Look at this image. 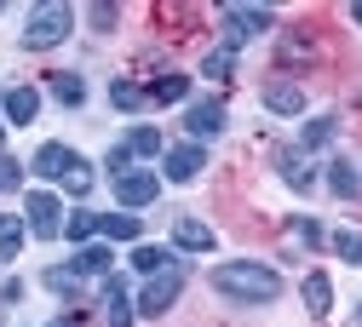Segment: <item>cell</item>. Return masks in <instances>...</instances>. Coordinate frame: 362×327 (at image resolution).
Returning a JSON list of instances; mask_svg holds the SVG:
<instances>
[{
    "instance_id": "d590c367",
    "label": "cell",
    "mask_w": 362,
    "mask_h": 327,
    "mask_svg": "<svg viewBox=\"0 0 362 327\" xmlns=\"http://www.w3.org/2000/svg\"><path fill=\"white\" fill-rule=\"evenodd\" d=\"M52 327H75V321H69V316H64V321H52Z\"/></svg>"
},
{
    "instance_id": "8fae6325",
    "label": "cell",
    "mask_w": 362,
    "mask_h": 327,
    "mask_svg": "<svg viewBox=\"0 0 362 327\" xmlns=\"http://www.w3.org/2000/svg\"><path fill=\"white\" fill-rule=\"evenodd\" d=\"M104 316H110V327H127V321H132V299H127V282H121V275L104 282Z\"/></svg>"
},
{
    "instance_id": "4fadbf2b",
    "label": "cell",
    "mask_w": 362,
    "mask_h": 327,
    "mask_svg": "<svg viewBox=\"0 0 362 327\" xmlns=\"http://www.w3.org/2000/svg\"><path fill=\"white\" fill-rule=\"evenodd\" d=\"M305 310H310V316H328V310H334V282H328L322 270L305 275Z\"/></svg>"
},
{
    "instance_id": "277c9868",
    "label": "cell",
    "mask_w": 362,
    "mask_h": 327,
    "mask_svg": "<svg viewBox=\"0 0 362 327\" xmlns=\"http://www.w3.org/2000/svg\"><path fill=\"white\" fill-rule=\"evenodd\" d=\"M29 218H23V230H29V236H40V242H52V236H64V207H58V196H47V190H35L29 196V207H23Z\"/></svg>"
},
{
    "instance_id": "d6a6232c",
    "label": "cell",
    "mask_w": 362,
    "mask_h": 327,
    "mask_svg": "<svg viewBox=\"0 0 362 327\" xmlns=\"http://www.w3.org/2000/svg\"><path fill=\"white\" fill-rule=\"evenodd\" d=\"M293 242H305V247H316V242H322V230H316L310 218H299V224H293Z\"/></svg>"
},
{
    "instance_id": "cb8c5ba5",
    "label": "cell",
    "mask_w": 362,
    "mask_h": 327,
    "mask_svg": "<svg viewBox=\"0 0 362 327\" xmlns=\"http://www.w3.org/2000/svg\"><path fill=\"white\" fill-rule=\"evenodd\" d=\"M334 138H339V121H310L305 126V150H328Z\"/></svg>"
},
{
    "instance_id": "8d00e7d4",
    "label": "cell",
    "mask_w": 362,
    "mask_h": 327,
    "mask_svg": "<svg viewBox=\"0 0 362 327\" xmlns=\"http://www.w3.org/2000/svg\"><path fill=\"white\" fill-rule=\"evenodd\" d=\"M0 144H6V121H0Z\"/></svg>"
},
{
    "instance_id": "7402d4cb",
    "label": "cell",
    "mask_w": 362,
    "mask_h": 327,
    "mask_svg": "<svg viewBox=\"0 0 362 327\" xmlns=\"http://www.w3.org/2000/svg\"><path fill=\"white\" fill-rule=\"evenodd\" d=\"M40 282H47L58 299H75V293H81V275H75V270H64V264H58V270H47Z\"/></svg>"
},
{
    "instance_id": "2e32d148",
    "label": "cell",
    "mask_w": 362,
    "mask_h": 327,
    "mask_svg": "<svg viewBox=\"0 0 362 327\" xmlns=\"http://www.w3.org/2000/svg\"><path fill=\"white\" fill-rule=\"evenodd\" d=\"M110 247H98V242H86L81 253H75V275H110Z\"/></svg>"
},
{
    "instance_id": "5bb4252c",
    "label": "cell",
    "mask_w": 362,
    "mask_h": 327,
    "mask_svg": "<svg viewBox=\"0 0 362 327\" xmlns=\"http://www.w3.org/2000/svg\"><path fill=\"white\" fill-rule=\"evenodd\" d=\"M35 109H40V92H35V86H12V92H6V121L29 126V121H35Z\"/></svg>"
},
{
    "instance_id": "4dcf8cb0",
    "label": "cell",
    "mask_w": 362,
    "mask_h": 327,
    "mask_svg": "<svg viewBox=\"0 0 362 327\" xmlns=\"http://www.w3.org/2000/svg\"><path fill=\"white\" fill-rule=\"evenodd\" d=\"M23 184V167L18 161H0V190H18Z\"/></svg>"
},
{
    "instance_id": "603a6c76",
    "label": "cell",
    "mask_w": 362,
    "mask_h": 327,
    "mask_svg": "<svg viewBox=\"0 0 362 327\" xmlns=\"http://www.w3.org/2000/svg\"><path fill=\"white\" fill-rule=\"evenodd\" d=\"M52 98H58V104H69V109H75V104H81V98H86V86H81V75H52Z\"/></svg>"
},
{
    "instance_id": "f546056e",
    "label": "cell",
    "mask_w": 362,
    "mask_h": 327,
    "mask_svg": "<svg viewBox=\"0 0 362 327\" xmlns=\"http://www.w3.org/2000/svg\"><path fill=\"white\" fill-rule=\"evenodd\" d=\"M64 190H69V196H86V190H93V172H86V161H75V167L64 172Z\"/></svg>"
},
{
    "instance_id": "8992f818",
    "label": "cell",
    "mask_w": 362,
    "mask_h": 327,
    "mask_svg": "<svg viewBox=\"0 0 362 327\" xmlns=\"http://www.w3.org/2000/svg\"><path fill=\"white\" fill-rule=\"evenodd\" d=\"M224 23H230V52H236L247 35L270 29V6H224Z\"/></svg>"
},
{
    "instance_id": "e0dca14e",
    "label": "cell",
    "mask_w": 362,
    "mask_h": 327,
    "mask_svg": "<svg viewBox=\"0 0 362 327\" xmlns=\"http://www.w3.org/2000/svg\"><path fill=\"white\" fill-rule=\"evenodd\" d=\"M132 264H139L144 275H161V270H173V253H167V247H150V242H139V247H132Z\"/></svg>"
},
{
    "instance_id": "f1b7e54d",
    "label": "cell",
    "mask_w": 362,
    "mask_h": 327,
    "mask_svg": "<svg viewBox=\"0 0 362 327\" xmlns=\"http://www.w3.org/2000/svg\"><path fill=\"white\" fill-rule=\"evenodd\" d=\"M127 150H132V155H161V132H156V126H139V132L127 138Z\"/></svg>"
},
{
    "instance_id": "44dd1931",
    "label": "cell",
    "mask_w": 362,
    "mask_h": 327,
    "mask_svg": "<svg viewBox=\"0 0 362 327\" xmlns=\"http://www.w3.org/2000/svg\"><path fill=\"white\" fill-rule=\"evenodd\" d=\"M282 178L293 184V190H310V167H305L299 150H282Z\"/></svg>"
},
{
    "instance_id": "ac0fdd59",
    "label": "cell",
    "mask_w": 362,
    "mask_h": 327,
    "mask_svg": "<svg viewBox=\"0 0 362 327\" xmlns=\"http://www.w3.org/2000/svg\"><path fill=\"white\" fill-rule=\"evenodd\" d=\"M110 104H115V109H144V104H150V92H144V86H132V81H110Z\"/></svg>"
},
{
    "instance_id": "6da1fadb",
    "label": "cell",
    "mask_w": 362,
    "mask_h": 327,
    "mask_svg": "<svg viewBox=\"0 0 362 327\" xmlns=\"http://www.w3.org/2000/svg\"><path fill=\"white\" fill-rule=\"evenodd\" d=\"M213 287L230 299V304H270V299L282 293V275L270 270V264H253V258H230V264L213 270Z\"/></svg>"
},
{
    "instance_id": "3957f363",
    "label": "cell",
    "mask_w": 362,
    "mask_h": 327,
    "mask_svg": "<svg viewBox=\"0 0 362 327\" xmlns=\"http://www.w3.org/2000/svg\"><path fill=\"white\" fill-rule=\"evenodd\" d=\"M178 293H185V270L173 264V270H161V275H150V287L139 293V310H144V316H167V310L178 304Z\"/></svg>"
},
{
    "instance_id": "9a60e30c",
    "label": "cell",
    "mask_w": 362,
    "mask_h": 327,
    "mask_svg": "<svg viewBox=\"0 0 362 327\" xmlns=\"http://www.w3.org/2000/svg\"><path fill=\"white\" fill-rule=\"evenodd\" d=\"M150 92V104H185V92H190V75H161L144 86Z\"/></svg>"
},
{
    "instance_id": "83f0119b",
    "label": "cell",
    "mask_w": 362,
    "mask_h": 327,
    "mask_svg": "<svg viewBox=\"0 0 362 327\" xmlns=\"http://www.w3.org/2000/svg\"><path fill=\"white\" fill-rule=\"evenodd\" d=\"M18 247H23V224L0 218V258H18Z\"/></svg>"
},
{
    "instance_id": "d6986e66",
    "label": "cell",
    "mask_w": 362,
    "mask_h": 327,
    "mask_svg": "<svg viewBox=\"0 0 362 327\" xmlns=\"http://www.w3.org/2000/svg\"><path fill=\"white\" fill-rule=\"evenodd\" d=\"M98 230L110 242H139V218L132 213H110V218H98Z\"/></svg>"
},
{
    "instance_id": "9c48e42d",
    "label": "cell",
    "mask_w": 362,
    "mask_h": 327,
    "mask_svg": "<svg viewBox=\"0 0 362 327\" xmlns=\"http://www.w3.org/2000/svg\"><path fill=\"white\" fill-rule=\"evenodd\" d=\"M75 161H81V155L64 150V144H40V150H35V172H40V178H64Z\"/></svg>"
},
{
    "instance_id": "e575fe53",
    "label": "cell",
    "mask_w": 362,
    "mask_h": 327,
    "mask_svg": "<svg viewBox=\"0 0 362 327\" xmlns=\"http://www.w3.org/2000/svg\"><path fill=\"white\" fill-rule=\"evenodd\" d=\"M351 18H356V23H362V6H351Z\"/></svg>"
},
{
    "instance_id": "7a4b0ae2",
    "label": "cell",
    "mask_w": 362,
    "mask_h": 327,
    "mask_svg": "<svg viewBox=\"0 0 362 327\" xmlns=\"http://www.w3.org/2000/svg\"><path fill=\"white\" fill-rule=\"evenodd\" d=\"M69 29H75V6H64V0H47V6L29 12V23H23V46L47 52V46H58Z\"/></svg>"
},
{
    "instance_id": "484cf974",
    "label": "cell",
    "mask_w": 362,
    "mask_h": 327,
    "mask_svg": "<svg viewBox=\"0 0 362 327\" xmlns=\"http://www.w3.org/2000/svg\"><path fill=\"white\" fill-rule=\"evenodd\" d=\"M334 253H339L345 264H362V230H339V236H334Z\"/></svg>"
},
{
    "instance_id": "836d02e7",
    "label": "cell",
    "mask_w": 362,
    "mask_h": 327,
    "mask_svg": "<svg viewBox=\"0 0 362 327\" xmlns=\"http://www.w3.org/2000/svg\"><path fill=\"white\" fill-rule=\"evenodd\" d=\"M93 23H98V29H110V23H115V6H104V0H98V6H93Z\"/></svg>"
},
{
    "instance_id": "5b68a950",
    "label": "cell",
    "mask_w": 362,
    "mask_h": 327,
    "mask_svg": "<svg viewBox=\"0 0 362 327\" xmlns=\"http://www.w3.org/2000/svg\"><path fill=\"white\" fill-rule=\"evenodd\" d=\"M156 196H161V178L156 172H121L115 178V201L121 207H150Z\"/></svg>"
},
{
    "instance_id": "4316f807",
    "label": "cell",
    "mask_w": 362,
    "mask_h": 327,
    "mask_svg": "<svg viewBox=\"0 0 362 327\" xmlns=\"http://www.w3.org/2000/svg\"><path fill=\"white\" fill-rule=\"evenodd\" d=\"M64 236H69V242H93V236H98V213H75V218L64 224Z\"/></svg>"
},
{
    "instance_id": "30bf717a",
    "label": "cell",
    "mask_w": 362,
    "mask_h": 327,
    "mask_svg": "<svg viewBox=\"0 0 362 327\" xmlns=\"http://www.w3.org/2000/svg\"><path fill=\"white\" fill-rule=\"evenodd\" d=\"M173 242L185 247V253H213V230H207L202 218H178V224H173Z\"/></svg>"
},
{
    "instance_id": "52a82bcc",
    "label": "cell",
    "mask_w": 362,
    "mask_h": 327,
    "mask_svg": "<svg viewBox=\"0 0 362 327\" xmlns=\"http://www.w3.org/2000/svg\"><path fill=\"white\" fill-rule=\"evenodd\" d=\"M202 167H207L202 144H178V150H167V178H173V184H190Z\"/></svg>"
},
{
    "instance_id": "ba28073f",
    "label": "cell",
    "mask_w": 362,
    "mask_h": 327,
    "mask_svg": "<svg viewBox=\"0 0 362 327\" xmlns=\"http://www.w3.org/2000/svg\"><path fill=\"white\" fill-rule=\"evenodd\" d=\"M264 104L276 109V115H299V109H305V86H299V81H270V86H264Z\"/></svg>"
},
{
    "instance_id": "ffe728a7",
    "label": "cell",
    "mask_w": 362,
    "mask_h": 327,
    "mask_svg": "<svg viewBox=\"0 0 362 327\" xmlns=\"http://www.w3.org/2000/svg\"><path fill=\"white\" fill-rule=\"evenodd\" d=\"M328 190H334V196H356V190H362V178H356L351 161H334V167H328Z\"/></svg>"
},
{
    "instance_id": "7c38bea8",
    "label": "cell",
    "mask_w": 362,
    "mask_h": 327,
    "mask_svg": "<svg viewBox=\"0 0 362 327\" xmlns=\"http://www.w3.org/2000/svg\"><path fill=\"white\" fill-rule=\"evenodd\" d=\"M218 126H224V104H218V98L190 104V138H213Z\"/></svg>"
},
{
    "instance_id": "d4e9b609",
    "label": "cell",
    "mask_w": 362,
    "mask_h": 327,
    "mask_svg": "<svg viewBox=\"0 0 362 327\" xmlns=\"http://www.w3.org/2000/svg\"><path fill=\"white\" fill-rule=\"evenodd\" d=\"M230 69H236V52H230V46H218V52H207V58H202V75H213V81H224Z\"/></svg>"
},
{
    "instance_id": "1f68e13d",
    "label": "cell",
    "mask_w": 362,
    "mask_h": 327,
    "mask_svg": "<svg viewBox=\"0 0 362 327\" xmlns=\"http://www.w3.org/2000/svg\"><path fill=\"white\" fill-rule=\"evenodd\" d=\"M110 172H115V178H121V172H132V150H127V144H115V150H110Z\"/></svg>"
}]
</instances>
